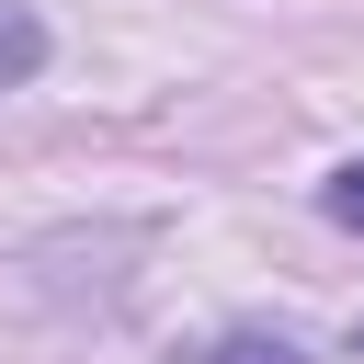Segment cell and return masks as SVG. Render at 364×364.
<instances>
[{
    "label": "cell",
    "instance_id": "cell-3",
    "mask_svg": "<svg viewBox=\"0 0 364 364\" xmlns=\"http://www.w3.org/2000/svg\"><path fill=\"white\" fill-rule=\"evenodd\" d=\"M216 364H296V341H262V330H228Z\"/></svg>",
    "mask_w": 364,
    "mask_h": 364
},
{
    "label": "cell",
    "instance_id": "cell-1",
    "mask_svg": "<svg viewBox=\"0 0 364 364\" xmlns=\"http://www.w3.org/2000/svg\"><path fill=\"white\" fill-rule=\"evenodd\" d=\"M34 68H46V23L0 0V80H34Z\"/></svg>",
    "mask_w": 364,
    "mask_h": 364
},
{
    "label": "cell",
    "instance_id": "cell-2",
    "mask_svg": "<svg viewBox=\"0 0 364 364\" xmlns=\"http://www.w3.org/2000/svg\"><path fill=\"white\" fill-rule=\"evenodd\" d=\"M318 216H330V228H353V239H364V159H353V171H330V182H318Z\"/></svg>",
    "mask_w": 364,
    "mask_h": 364
}]
</instances>
